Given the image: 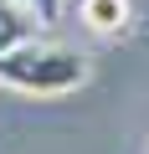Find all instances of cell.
<instances>
[{
	"label": "cell",
	"instance_id": "6da1fadb",
	"mask_svg": "<svg viewBox=\"0 0 149 154\" xmlns=\"http://www.w3.org/2000/svg\"><path fill=\"white\" fill-rule=\"evenodd\" d=\"M88 57L62 41H21L0 57V88L26 93V98H67L88 82Z\"/></svg>",
	"mask_w": 149,
	"mask_h": 154
},
{
	"label": "cell",
	"instance_id": "7a4b0ae2",
	"mask_svg": "<svg viewBox=\"0 0 149 154\" xmlns=\"http://www.w3.org/2000/svg\"><path fill=\"white\" fill-rule=\"evenodd\" d=\"M77 11H82V26L98 36H113L129 26V0H82Z\"/></svg>",
	"mask_w": 149,
	"mask_h": 154
},
{
	"label": "cell",
	"instance_id": "3957f363",
	"mask_svg": "<svg viewBox=\"0 0 149 154\" xmlns=\"http://www.w3.org/2000/svg\"><path fill=\"white\" fill-rule=\"evenodd\" d=\"M31 26H41V21H31L21 5H0V57L21 41H31Z\"/></svg>",
	"mask_w": 149,
	"mask_h": 154
},
{
	"label": "cell",
	"instance_id": "277c9868",
	"mask_svg": "<svg viewBox=\"0 0 149 154\" xmlns=\"http://www.w3.org/2000/svg\"><path fill=\"white\" fill-rule=\"evenodd\" d=\"M11 5H21L31 21H41V26H51L57 16H62V0H11Z\"/></svg>",
	"mask_w": 149,
	"mask_h": 154
}]
</instances>
